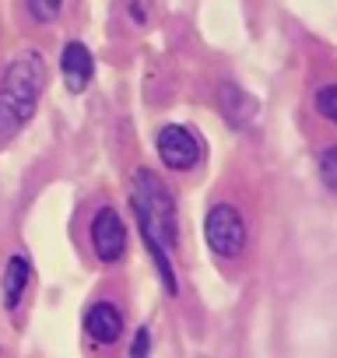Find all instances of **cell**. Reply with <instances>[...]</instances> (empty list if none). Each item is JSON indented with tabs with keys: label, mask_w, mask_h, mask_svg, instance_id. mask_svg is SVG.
Masks as SVG:
<instances>
[{
	"label": "cell",
	"mask_w": 337,
	"mask_h": 358,
	"mask_svg": "<svg viewBox=\"0 0 337 358\" xmlns=\"http://www.w3.org/2000/svg\"><path fill=\"white\" fill-rule=\"evenodd\" d=\"M320 179H323V187L337 194V148H327L320 155Z\"/></svg>",
	"instance_id": "8fae6325"
},
{
	"label": "cell",
	"mask_w": 337,
	"mask_h": 358,
	"mask_svg": "<svg viewBox=\"0 0 337 358\" xmlns=\"http://www.w3.org/2000/svg\"><path fill=\"white\" fill-rule=\"evenodd\" d=\"M60 74H64V85L67 92H85L95 78V60H92V50L85 43H67L64 53H60Z\"/></svg>",
	"instance_id": "8992f818"
},
{
	"label": "cell",
	"mask_w": 337,
	"mask_h": 358,
	"mask_svg": "<svg viewBox=\"0 0 337 358\" xmlns=\"http://www.w3.org/2000/svg\"><path fill=\"white\" fill-rule=\"evenodd\" d=\"M218 106H222V116L232 127H246L257 116V99L246 88H239L236 81H222L218 85Z\"/></svg>",
	"instance_id": "52a82bcc"
},
{
	"label": "cell",
	"mask_w": 337,
	"mask_h": 358,
	"mask_svg": "<svg viewBox=\"0 0 337 358\" xmlns=\"http://www.w3.org/2000/svg\"><path fill=\"white\" fill-rule=\"evenodd\" d=\"M43 81H46V67L39 53H25L8 67L4 81H0V144L15 141L22 127L36 116Z\"/></svg>",
	"instance_id": "6da1fadb"
},
{
	"label": "cell",
	"mask_w": 337,
	"mask_h": 358,
	"mask_svg": "<svg viewBox=\"0 0 337 358\" xmlns=\"http://www.w3.org/2000/svg\"><path fill=\"white\" fill-rule=\"evenodd\" d=\"M316 113L337 127V85H327L316 92Z\"/></svg>",
	"instance_id": "30bf717a"
},
{
	"label": "cell",
	"mask_w": 337,
	"mask_h": 358,
	"mask_svg": "<svg viewBox=\"0 0 337 358\" xmlns=\"http://www.w3.org/2000/svg\"><path fill=\"white\" fill-rule=\"evenodd\" d=\"M85 330L99 344H116L120 334H123V316H120V309L113 302H95L85 313Z\"/></svg>",
	"instance_id": "ba28073f"
},
{
	"label": "cell",
	"mask_w": 337,
	"mask_h": 358,
	"mask_svg": "<svg viewBox=\"0 0 337 358\" xmlns=\"http://www.w3.org/2000/svg\"><path fill=\"white\" fill-rule=\"evenodd\" d=\"M29 278H32V267L25 257H11L8 267H4V306L15 313L22 306V295L29 292Z\"/></svg>",
	"instance_id": "9c48e42d"
},
{
	"label": "cell",
	"mask_w": 337,
	"mask_h": 358,
	"mask_svg": "<svg viewBox=\"0 0 337 358\" xmlns=\"http://www.w3.org/2000/svg\"><path fill=\"white\" fill-rule=\"evenodd\" d=\"M204 239H208L215 257L239 260L246 253V243H250V229H246V218L239 215V208L236 204H215L204 218Z\"/></svg>",
	"instance_id": "3957f363"
},
{
	"label": "cell",
	"mask_w": 337,
	"mask_h": 358,
	"mask_svg": "<svg viewBox=\"0 0 337 358\" xmlns=\"http://www.w3.org/2000/svg\"><path fill=\"white\" fill-rule=\"evenodd\" d=\"M92 250L102 264H116L127 253V229H123L116 208H102L92 218Z\"/></svg>",
	"instance_id": "5b68a950"
},
{
	"label": "cell",
	"mask_w": 337,
	"mask_h": 358,
	"mask_svg": "<svg viewBox=\"0 0 337 358\" xmlns=\"http://www.w3.org/2000/svg\"><path fill=\"white\" fill-rule=\"evenodd\" d=\"M158 158L173 172H190L201 162V141L194 137V130L168 123L158 130Z\"/></svg>",
	"instance_id": "277c9868"
},
{
	"label": "cell",
	"mask_w": 337,
	"mask_h": 358,
	"mask_svg": "<svg viewBox=\"0 0 337 358\" xmlns=\"http://www.w3.org/2000/svg\"><path fill=\"white\" fill-rule=\"evenodd\" d=\"M60 8H64V0H29V11L39 25H50L60 15Z\"/></svg>",
	"instance_id": "7c38bea8"
},
{
	"label": "cell",
	"mask_w": 337,
	"mask_h": 358,
	"mask_svg": "<svg viewBox=\"0 0 337 358\" xmlns=\"http://www.w3.org/2000/svg\"><path fill=\"white\" fill-rule=\"evenodd\" d=\"M130 204H134V218L141 229V239H155L168 250H176L180 239V215H176V201L165 190V183L151 172V169H137L134 183H130Z\"/></svg>",
	"instance_id": "7a4b0ae2"
}]
</instances>
